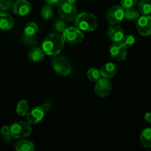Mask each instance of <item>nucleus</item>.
I'll return each instance as SVG.
<instances>
[{
  "instance_id": "nucleus-1",
  "label": "nucleus",
  "mask_w": 151,
  "mask_h": 151,
  "mask_svg": "<svg viewBox=\"0 0 151 151\" xmlns=\"http://www.w3.org/2000/svg\"><path fill=\"white\" fill-rule=\"evenodd\" d=\"M64 41L63 35L58 32H52L44 38L41 49L47 55H58L64 47Z\"/></svg>"
},
{
  "instance_id": "nucleus-2",
  "label": "nucleus",
  "mask_w": 151,
  "mask_h": 151,
  "mask_svg": "<svg viewBox=\"0 0 151 151\" xmlns=\"http://www.w3.org/2000/svg\"><path fill=\"white\" fill-rule=\"evenodd\" d=\"M75 25L82 31L95 30L98 27V20L95 15L90 12H83L78 15L75 20Z\"/></svg>"
},
{
  "instance_id": "nucleus-3",
  "label": "nucleus",
  "mask_w": 151,
  "mask_h": 151,
  "mask_svg": "<svg viewBox=\"0 0 151 151\" xmlns=\"http://www.w3.org/2000/svg\"><path fill=\"white\" fill-rule=\"evenodd\" d=\"M52 64L55 72L60 76H67L72 73V63L66 57L55 55L53 58Z\"/></svg>"
},
{
  "instance_id": "nucleus-4",
  "label": "nucleus",
  "mask_w": 151,
  "mask_h": 151,
  "mask_svg": "<svg viewBox=\"0 0 151 151\" xmlns=\"http://www.w3.org/2000/svg\"><path fill=\"white\" fill-rule=\"evenodd\" d=\"M12 137L15 139H24L29 137L32 133L31 125L27 122L19 121L13 123L10 126Z\"/></svg>"
},
{
  "instance_id": "nucleus-5",
  "label": "nucleus",
  "mask_w": 151,
  "mask_h": 151,
  "mask_svg": "<svg viewBox=\"0 0 151 151\" xmlns=\"http://www.w3.org/2000/svg\"><path fill=\"white\" fill-rule=\"evenodd\" d=\"M58 14L62 19L67 22L75 20L78 15V9L72 3L64 1L59 5Z\"/></svg>"
},
{
  "instance_id": "nucleus-6",
  "label": "nucleus",
  "mask_w": 151,
  "mask_h": 151,
  "mask_svg": "<svg viewBox=\"0 0 151 151\" xmlns=\"http://www.w3.org/2000/svg\"><path fill=\"white\" fill-rule=\"evenodd\" d=\"M63 39L66 42L70 44H76L81 42L84 38L82 30L78 27H66L63 32Z\"/></svg>"
},
{
  "instance_id": "nucleus-7",
  "label": "nucleus",
  "mask_w": 151,
  "mask_h": 151,
  "mask_svg": "<svg viewBox=\"0 0 151 151\" xmlns=\"http://www.w3.org/2000/svg\"><path fill=\"white\" fill-rule=\"evenodd\" d=\"M125 10L119 5H114L109 9L106 14V20L110 24H118L125 18Z\"/></svg>"
},
{
  "instance_id": "nucleus-8",
  "label": "nucleus",
  "mask_w": 151,
  "mask_h": 151,
  "mask_svg": "<svg viewBox=\"0 0 151 151\" xmlns=\"http://www.w3.org/2000/svg\"><path fill=\"white\" fill-rule=\"evenodd\" d=\"M111 56L116 61L120 62L125 60L127 57V47L122 41L114 42L109 50Z\"/></svg>"
},
{
  "instance_id": "nucleus-9",
  "label": "nucleus",
  "mask_w": 151,
  "mask_h": 151,
  "mask_svg": "<svg viewBox=\"0 0 151 151\" xmlns=\"http://www.w3.org/2000/svg\"><path fill=\"white\" fill-rule=\"evenodd\" d=\"M112 88V84L109 79L106 78H101L97 82H96L94 86V92L98 97H106L110 94Z\"/></svg>"
},
{
  "instance_id": "nucleus-10",
  "label": "nucleus",
  "mask_w": 151,
  "mask_h": 151,
  "mask_svg": "<svg viewBox=\"0 0 151 151\" xmlns=\"http://www.w3.org/2000/svg\"><path fill=\"white\" fill-rule=\"evenodd\" d=\"M137 29L139 33L143 36H148L151 35V16H140L137 21Z\"/></svg>"
},
{
  "instance_id": "nucleus-11",
  "label": "nucleus",
  "mask_w": 151,
  "mask_h": 151,
  "mask_svg": "<svg viewBox=\"0 0 151 151\" xmlns=\"http://www.w3.org/2000/svg\"><path fill=\"white\" fill-rule=\"evenodd\" d=\"M44 115H45V111L44 110V109L40 106H36L35 108H32L27 114V122L30 125H36L41 122L43 118L44 117Z\"/></svg>"
},
{
  "instance_id": "nucleus-12",
  "label": "nucleus",
  "mask_w": 151,
  "mask_h": 151,
  "mask_svg": "<svg viewBox=\"0 0 151 151\" xmlns=\"http://www.w3.org/2000/svg\"><path fill=\"white\" fill-rule=\"evenodd\" d=\"M32 10L30 3L27 0H17L13 5V13L19 16H25Z\"/></svg>"
},
{
  "instance_id": "nucleus-13",
  "label": "nucleus",
  "mask_w": 151,
  "mask_h": 151,
  "mask_svg": "<svg viewBox=\"0 0 151 151\" xmlns=\"http://www.w3.org/2000/svg\"><path fill=\"white\" fill-rule=\"evenodd\" d=\"M108 35L113 42H119L122 41L125 37V32L120 26L118 24H113L109 27L108 29Z\"/></svg>"
},
{
  "instance_id": "nucleus-14",
  "label": "nucleus",
  "mask_w": 151,
  "mask_h": 151,
  "mask_svg": "<svg viewBox=\"0 0 151 151\" xmlns=\"http://www.w3.org/2000/svg\"><path fill=\"white\" fill-rule=\"evenodd\" d=\"M118 67L115 63L111 62H108L106 63L100 69V73L103 78H113L117 73Z\"/></svg>"
},
{
  "instance_id": "nucleus-15",
  "label": "nucleus",
  "mask_w": 151,
  "mask_h": 151,
  "mask_svg": "<svg viewBox=\"0 0 151 151\" xmlns=\"http://www.w3.org/2000/svg\"><path fill=\"white\" fill-rule=\"evenodd\" d=\"M14 26V19L10 14L4 12L0 13V29L3 30L11 29Z\"/></svg>"
},
{
  "instance_id": "nucleus-16",
  "label": "nucleus",
  "mask_w": 151,
  "mask_h": 151,
  "mask_svg": "<svg viewBox=\"0 0 151 151\" xmlns=\"http://www.w3.org/2000/svg\"><path fill=\"white\" fill-rule=\"evenodd\" d=\"M44 52L39 47H33L29 51L27 58L32 63H38L41 61L44 58Z\"/></svg>"
},
{
  "instance_id": "nucleus-17",
  "label": "nucleus",
  "mask_w": 151,
  "mask_h": 151,
  "mask_svg": "<svg viewBox=\"0 0 151 151\" xmlns=\"http://www.w3.org/2000/svg\"><path fill=\"white\" fill-rule=\"evenodd\" d=\"M15 150L17 151H33L35 150V145L29 140L22 139L16 142Z\"/></svg>"
},
{
  "instance_id": "nucleus-18",
  "label": "nucleus",
  "mask_w": 151,
  "mask_h": 151,
  "mask_svg": "<svg viewBox=\"0 0 151 151\" xmlns=\"http://www.w3.org/2000/svg\"><path fill=\"white\" fill-rule=\"evenodd\" d=\"M140 141L144 147H151V128H145L143 130L140 135Z\"/></svg>"
},
{
  "instance_id": "nucleus-19",
  "label": "nucleus",
  "mask_w": 151,
  "mask_h": 151,
  "mask_svg": "<svg viewBox=\"0 0 151 151\" xmlns=\"http://www.w3.org/2000/svg\"><path fill=\"white\" fill-rule=\"evenodd\" d=\"M38 30V27L36 23L35 22H29L26 24V26L24 28V34L25 37L28 38H32L35 34L37 33Z\"/></svg>"
},
{
  "instance_id": "nucleus-20",
  "label": "nucleus",
  "mask_w": 151,
  "mask_h": 151,
  "mask_svg": "<svg viewBox=\"0 0 151 151\" xmlns=\"http://www.w3.org/2000/svg\"><path fill=\"white\" fill-rule=\"evenodd\" d=\"M139 13L142 15L148 16L151 14V1L150 0H141L138 4Z\"/></svg>"
},
{
  "instance_id": "nucleus-21",
  "label": "nucleus",
  "mask_w": 151,
  "mask_h": 151,
  "mask_svg": "<svg viewBox=\"0 0 151 151\" xmlns=\"http://www.w3.org/2000/svg\"><path fill=\"white\" fill-rule=\"evenodd\" d=\"M29 111V104L27 101L24 100H20L16 106V113L21 116H26Z\"/></svg>"
},
{
  "instance_id": "nucleus-22",
  "label": "nucleus",
  "mask_w": 151,
  "mask_h": 151,
  "mask_svg": "<svg viewBox=\"0 0 151 151\" xmlns=\"http://www.w3.org/2000/svg\"><path fill=\"white\" fill-rule=\"evenodd\" d=\"M139 17V11L136 10L134 7L125 10V18L129 22H136Z\"/></svg>"
},
{
  "instance_id": "nucleus-23",
  "label": "nucleus",
  "mask_w": 151,
  "mask_h": 151,
  "mask_svg": "<svg viewBox=\"0 0 151 151\" xmlns=\"http://www.w3.org/2000/svg\"><path fill=\"white\" fill-rule=\"evenodd\" d=\"M101 76L102 75L101 73H100V71H99L96 68H90L87 71V78L91 82H97L101 78Z\"/></svg>"
},
{
  "instance_id": "nucleus-24",
  "label": "nucleus",
  "mask_w": 151,
  "mask_h": 151,
  "mask_svg": "<svg viewBox=\"0 0 151 151\" xmlns=\"http://www.w3.org/2000/svg\"><path fill=\"white\" fill-rule=\"evenodd\" d=\"M41 14L44 20H50V19H51L53 16V10L52 5L47 4V5L44 6L42 8V10H41Z\"/></svg>"
},
{
  "instance_id": "nucleus-25",
  "label": "nucleus",
  "mask_w": 151,
  "mask_h": 151,
  "mask_svg": "<svg viewBox=\"0 0 151 151\" xmlns=\"http://www.w3.org/2000/svg\"><path fill=\"white\" fill-rule=\"evenodd\" d=\"M136 38L131 34H128V35H125V37L122 39V42L123 43L124 45L128 48V47H131L134 44H135Z\"/></svg>"
},
{
  "instance_id": "nucleus-26",
  "label": "nucleus",
  "mask_w": 151,
  "mask_h": 151,
  "mask_svg": "<svg viewBox=\"0 0 151 151\" xmlns=\"http://www.w3.org/2000/svg\"><path fill=\"white\" fill-rule=\"evenodd\" d=\"M137 2H138V0H121L120 1L121 6L125 10L134 7Z\"/></svg>"
},
{
  "instance_id": "nucleus-27",
  "label": "nucleus",
  "mask_w": 151,
  "mask_h": 151,
  "mask_svg": "<svg viewBox=\"0 0 151 151\" xmlns=\"http://www.w3.org/2000/svg\"><path fill=\"white\" fill-rule=\"evenodd\" d=\"M55 29L58 32H63V31L66 29V24L63 20H57L55 23Z\"/></svg>"
},
{
  "instance_id": "nucleus-28",
  "label": "nucleus",
  "mask_w": 151,
  "mask_h": 151,
  "mask_svg": "<svg viewBox=\"0 0 151 151\" xmlns=\"http://www.w3.org/2000/svg\"><path fill=\"white\" fill-rule=\"evenodd\" d=\"M1 134L5 139H10L12 137L11 131H10V126L4 125L1 128Z\"/></svg>"
},
{
  "instance_id": "nucleus-29",
  "label": "nucleus",
  "mask_w": 151,
  "mask_h": 151,
  "mask_svg": "<svg viewBox=\"0 0 151 151\" xmlns=\"http://www.w3.org/2000/svg\"><path fill=\"white\" fill-rule=\"evenodd\" d=\"M13 4V0H0V10L4 11L10 8Z\"/></svg>"
},
{
  "instance_id": "nucleus-30",
  "label": "nucleus",
  "mask_w": 151,
  "mask_h": 151,
  "mask_svg": "<svg viewBox=\"0 0 151 151\" xmlns=\"http://www.w3.org/2000/svg\"><path fill=\"white\" fill-rule=\"evenodd\" d=\"M44 1L50 5H60L65 0H44Z\"/></svg>"
},
{
  "instance_id": "nucleus-31",
  "label": "nucleus",
  "mask_w": 151,
  "mask_h": 151,
  "mask_svg": "<svg viewBox=\"0 0 151 151\" xmlns=\"http://www.w3.org/2000/svg\"><path fill=\"white\" fill-rule=\"evenodd\" d=\"M145 120L151 124V112H147L145 114Z\"/></svg>"
},
{
  "instance_id": "nucleus-32",
  "label": "nucleus",
  "mask_w": 151,
  "mask_h": 151,
  "mask_svg": "<svg viewBox=\"0 0 151 151\" xmlns=\"http://www.w3.org/2000/svg\"><path fill=\"white\" fill-rule=\"evenodd\" d=\"M51 107H52V104L50 103H49V102H47L46 103H44V106H42V108L44 109V110L45 111L50 110V108H51Z\"/></svg>"
},
{
  "instance_id": "nucleus-33",
  "label": "nucleus",
  "mask_w": 151,
  "mask_h": 151,
  "mask_svg": "<svg viewBox=\"0 0 151 151\" xmlns=\"http://www.w3.org/2000/svg\"><path fill=\"white\" fill-rule=\"evenodd\" d=\"M66 1H68V2H69V3H72V4H74V3L76 2L78 0H66Z\"/></svg>"
}]
</instances>
